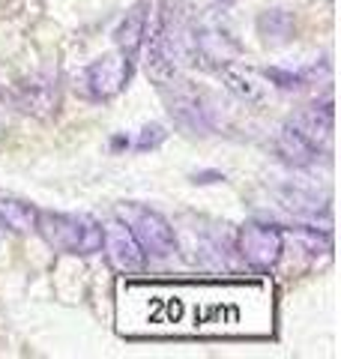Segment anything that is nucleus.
Returning <instances> with one entry per match:
<instances>
[{"instance_id":"1","label":"nucleus","mask_w":341,"mask_h":359,"mask_svg":"<svg viewBox=\"0 0 341 359\" xmlns=\"http://www.w3.org/2000/svg\"><path fill=\"white\" fill-rule=\"evenodd\" d=\"M39 237L51 245L54 252L90 257L102 252V222H96L87 212H54L39 210L36 228Z\"/></svg>"},{"instance_id":"2","label":"nucleus","mask_w":341,"mask_h":359,"mask_svg":"<svg viewBox=\"0 0 341 359\" xmlns=\"http://www.w3.org/2000/svg\"><path fill=\"white\" fill-rule=\"evenodd\" d=\"M117 219L132 231V237L138 240L147 257H170L177 252L174 228L162 212L135 204V201H123V204H117Z\"/></svg>"},{"instance_id":"3","label":"nucleus","mask_w":341,"mask_h":359,"mask_svg":"<svg viewBox=\"0 0 341 359\" xmlns=\"http://www.w3.org/2000/svg\"><path fill=\"white\" fill-rule=\"evenodd\" d=\"M236 252L255 273H272L284 252V231L272 222H248L236 233Z\"/></svg>"},{"instance_id":"4","label":"nucleus","mask_w":341,"mask_h":359,"mask_svg":"<svg viewBox=\"0 0 341 359\" xmlns=\"http://www.w3.org/2000/svg\"><path fill=\"white\" fill-rule=\"evenodd\" d=\"M129 78H132V60L120 51H111L90 63L81 72V78H78V84H81V93L87 99L105 102V99H114L126 90Z\"/></svg>"},{"instance_id":"5","label":"nucleus","mask_w":341,"mask_h":359,"mask_svg":"<svg viewBox=\"0 0 341 359\" xmlns=\"http://www.w3.org/2000/svg\"><path fill=\"white\" fill-rule=\"evenodd\" d=\"M63 105L60 93V78L54 72H33L15 87L13 93V108L27 114L33 120H51Z\"/></svg>"},{"instance_id":"6","label":"nucleus","mask_w":341,"mask_h":359,"mask_svg":"<svg viewBox=\"0 0 341 359\" xmlns=\"http://www.w3.org/2000/svg\"><path fill=\"white\" fill-rule=\"evenodd\" d=\"M168 114L186 135H210L215 129L210 99H203L189 81H177L168 93Z\"/></svg>"},{"instance_id":"7","label":"nucleus","mask_w":341,"mask_h":359,"mask_svg":"<svg viewBox=\"0 0 341 359\" xmlns=\"http://www.w3.org/2000/svg\"><path fill=\"white\" fill-rule=\"evenodd\" d=\"M102 252H105V261L111 264V269H117V273H123V276L141 273V269L147 266L144 249L120 219H114L102 228Z\"/></svg>"},{"instance_id":"8","label":"nucleus","mask_w":341,"mask_h":359,"mask_svg":"<svg viewBox=\"0 0 341 359\" xmlns=\"http://www.w3.org/2000/svg\"><path fill=\"white\" fill-rule=\"evenodd\" d=\"M236 57H240V42L225 27L210 25V21H203V25L195 21V63L219 69L222 63H231Z\"/></svg>"},{"instance_id":"9","label":"nucleus","mask_w":341,"mask_h":359,"mask_svg":"<svg viewBox=\"0 0 341 359\" xmlns=\"http://www.w3.org/2000/svg\"><path fill=\"white\" fill-rule=\"evenodd\" d=\"M219 78H222V84H225L227 93L236 96L240 102H246V105H264L267 102L269 81L264 78V72L252 69V66L236 63V60L222 63L219 66Z\"/></svg>"},{"instance_id":"10","label":"nucleus","mask_w":341,"mask_h":359,"mask_svg":"<svg viewBox=\"0 0 341 359\" xmlns=\"http://www.w3.org/2000/svg\"><path fill=\"white\" fill-rule=\"evenodd\" d=\"M288 123L309 144H314L321 153L329 150V144H333V132H335V111H333V102H329V99L326 102H314V105L300 108Z\"/></svg>"},{"instance_id":"11","label":"nucleus","mask_w":341,"mask_h":359,"mask_svg":"<svg viewBox=\"0 0 341 359\" xmlns=\"http://www.w3.org/2000/svg\"><path fill=\"white\" fill-rule=\"evenodd\" d=\"M147 18H150V0H138L123 21L114 30V42H117V51L126 54L129 60H135L141 54L144 45V33H147Z\"/></svg>"},{"instance_id":"12","label":"nucleus","mask_w":341,"mask_h":359,"mask_svg":"<svg viewBox=\"0 0 341 359\" xmlns=\"http://www.w3.org/2000/svg\"><path fill=\"white\" fill-rule=\"evenodd\" d=\"M276 153H279V159L290 168H312L317 159H321V150L305 141L290 123H284L276 135Z\"/></svg>"},{"instance_id":"13","label":"nucleus","mask_w":341,"mask_h":359,"mask_svg":"<svg viewBox=\"0 0 341 359\" xmlns=\"http://www.w3.org/2000/svg\"><path fill=\"white\" fill-rule=\"evenodd\" d=\"M36 216H39V207L30 204V201H21V198H9V195H0V224L13 233H30L36 228Z\"/></svg>"},{"instance_id":"14","label":"nucleus","mask_w":341,"mask_h":359,"mask_svg":"<svg viewBox=\"0 0 341 359\" xmlns=\"http://www.w3.org/2000/svg\"><path fill=\"white\" fill-rule=\"evenodd\" d=\"M258 33L260 39L267 45H284L290 42V36L297 33V21H293V13L281 6H272V9H264L258 15Z\"/></svg>"},{"instance_id":"15","label":"nucleus","mask_w":341,"mask_h":359,"mask_svg":"<svg viewBox=\"0 0 341 359\" xmlns=\"http://www.w3.org/2000/svg\"><path fill=\"white\" fill-rule=\"evenodd\" d=\"M281 204H284V210L297 212V216H305V219H317V216L329 219V198L321 201L317 195L305 192V189H284Z\"/></svg>"},{"instance_id":"16","label":"nucleus","mask_w":341,"mask_h":359,"mask_svg":"<svg viewBox=\"0 0 341 359\" xmlns=\"http://www.w3.org/2000/svg\"><path fill=\"white\" fill-rule=\"evenodd\" d=\"M284 237H290L293 243H300V249L305 255H312V257L333 252V233H329V228H288V231H284Z\"/></svg>"},{"instance_id":"17","label":"nucleus","mask_w":341,"mask_h":359,"mask_svg":"<svg viewBox=\"0 0 341 359\" xmlns=\"http://www.w3.org/2000/svg\"><path fill=\"white\" fill-rule=\"evenodd\" d=\"M264 78L272 87H279V90H302L305 84H309V75H305V72L281 69V66H269V69L264 72Z\"/></svg>"},{"instance_id":"18","label":"nucleus","mask_w":341,"mask_h":359,"mask_svg":"<svg viewBox=\"0 0 341 359\" xmlns=\"http://www.w3.org/2000/svg\"><path fill=\"white\" fill-rule=\"evenodd\" d=\"M168 138V132L165 126H159V123H150V126H144L141 135H138V141H135V150L138 153H147V150H156V147H162Z\"/></svg>"},{"instance_id":"19","label":"nucleus","mask_w":341,"mask_h":359,"mask_svg":"<svg viewBox=\"0 0 341 359\" xmlns=\"http://www.w3.org/2000/svg\"><path fill=\"white\" fill-rule=\"evenodd\" d=\"M222 180H225V174H222V171H201V174L192 177V183L207 186V183H222Z\"/></svg>"},{"instance_id":"20","label":"nucleus","mask_w":341,"mask_h":359,"mask_svg":"<svg viewBox=\"0 0 341 359\" xmlns=\"http://www.w3.org/2000/svg\"><path fill=\"white\" fill-rule=\"evenodd\" d=\"M111 147H114V150H120V147H129V138H123V135H117V138L111 141Z\"/></svg>"},{"instance_id":"21","label":"nucleus","mask_w":341,"mask_h":359,"mask_svg":"<svg viewBox=\"0 0 341 359\" xmlns=\"http://www.w3.org/2000/svg\"><path fill=\"white\" fill-rule=\"evenodd\" d=\"M219 6H231V4H236V0H215Z\"/></svg>"},{"instance_id":"22","label":"nucleus","mask_w":341,"mask_h":359,"mask_svg":"<svg viewBox=\"0 0 341 359\" xmlns=\"http://www.w3.org/2000/svg\"><path fill=\"white\" fill-rule=\"evenodd\" d=\"M0 132H4V102H0Z\"/></svg>"}]
</instances>
